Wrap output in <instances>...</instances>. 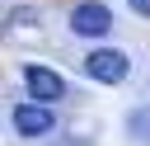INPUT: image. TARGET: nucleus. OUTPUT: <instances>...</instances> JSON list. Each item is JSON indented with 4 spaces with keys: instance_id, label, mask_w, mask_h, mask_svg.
Masks as SVG:
<instances>
[{
    "instance_id": "1",
    "label": "nucleus",
    "mask_w": 150,
    "mask_h": 146,
    "mask_svg": "<svg viewBox=\"0 0 150 146\" xmlns=\"http://www.w3.org/2000/svg\"><path fill=\"white\" fill-rule=\"evenodd\" d=\"M108 28H112V9H108L103 0H84V5L70 9V33H80V38H103Z\"/></svg>"
},
{
    "instance_id": "2",
    "label": "nucleus",
    "mask_w": 150,
    "mask_h": 146,
    "mask_svg": "<svg viewBox=\"0 0 150 146\" xmlns=\"http://www.w3.org/2000/svg\"><path fill=\"white\" fill-rule=\"evenodd\" d=\"M84 75L98 80V85H122L127 80V57L112 52V47H98V52L84 57Z\"/></svg>"
},
{
    "instance_id": "3",
    "label": "nucleus",
    "mask_w": 150,
    "mask_h": 146,
    "mask_svg": "<svg viewBox=\"0 0 150 146\" xmlns=\"http://www.w3.org/2000/svg\"><path fill=\"white\" fill-rule=\"evenodd\" d=\"M23 85H28V94H33L38 104H52V99H61V94H66L61 75H56L52 66H38V61H28V66H23Z\"/></svg>"
},
{
    "instance_id": "4",
    "label": "nucleus",
    "mask_w": 150,
    "mask_h": 146,
    "mask_svg": "<svg viewBox=\"0 0 150 146\" xmlns=\"http://www.w3.org/2000/svg\"><path fill=\"white\" fill-rule=\"evenodd\" d=\"M14 127H19L23 137H42V132H52V127H56V113H52L47 104L28 99V104H19V108H14Z\"/></svg>"
},
{
    "instance_id": "5",
    "label": "nucleus",
    "mask_w": 150,
    "mask_h": 146,
    "mask_svg": "<svg viewBox=\"0 0 150 146\" xmlns=\"http://www.w3.org/2000/svg\"><path fill=\"white\" fill-rule=\"evenodd\" d=\"M9 28H23V24H38V9H9V19H5Z\"/></svg>"
},
{
    "instance_id": "6",
    "label": "nucleus",
    "mask_w": 150,
    "mask_h": 146,
    "mask_svg": "<svg viewBox=\"0 0 150 146\" xmlns=\"http://www.w3.org/2000/svg\"><path fill=\"white\" fill-rule=\"evenodd\" d=\"M131 9H136V14H145V19H150V0H131Z\"/></svg>"
}]
</instances>
